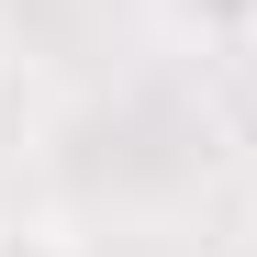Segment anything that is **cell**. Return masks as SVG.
<instances>
[{
	"label": "cell",
	"instance_id": "1",
	"mask_svg": "<svg viewBox=\"0 0 257 257\" xmlns=\"http://www.w3.org/2000/svg\"><path fill=\"white\" fill-rule=\"evenodd\" d=\"M0 257H67V246H56L45 224H0Z\"/></svg>",
	"mask_w": 257,
	"mask_h": 257
},
{
	"label": "cell",
	"instance_id": "2",
	"mask_svg": "<svg viewBox=\"0 0 257 257\" xmlns=\"http://www.w3.org/2000/svg\"><path fill=\"white\" fill-rule=\"evenodd\" d=\"M246 257H257V212H246Z\"/></svg>",
	"mask_w": 257,
	"mask_h": 257
}]
</instances>
